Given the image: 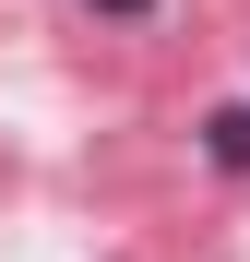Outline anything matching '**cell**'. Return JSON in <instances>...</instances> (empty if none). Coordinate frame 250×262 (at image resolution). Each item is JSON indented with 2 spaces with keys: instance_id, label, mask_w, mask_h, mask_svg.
Returning <instances> with one entry per match:
<instances>
[{
  "instance_id": "1",
  "label": "cell",
  "mask_w": 250,
  "mask_h": 262,
  "mask_svg": "<svg viewBox=\"0 0 250 262\" xmlns=\"http://www.w3.org/2000/svg\"><path fill=\"white\" fill-rule=\"evenodd\" d=\"M202 155H215L226 179H250V107H202Z\"/></svg>"
},
{
  "instance_id": "2",
  "label": "cell",
  "mask_w": 250,
  "mask_h": 262,
  "mask_svg": "<svg viewBox=\"0 0 250 262\" xmlns=\"http://www.w3.org/2000/svg\"><path fill=\"white\" fill-rule=\"evenodd\" d=\"M96 12H143V0H96Z\"/></svg>"
}]
</instances>
